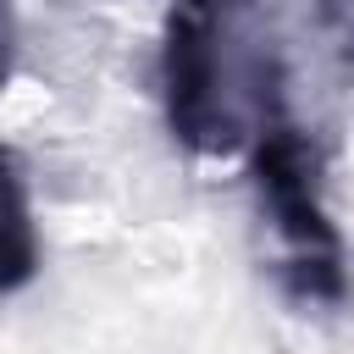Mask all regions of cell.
I'll return each mask as SVG.
<instances>
[{"label": "cell", "mask_w": 354, "mask_h": 354, "mask_svg": "<svg viewBox=\"0 0 354 354\" xmlns=\"http://www.w3.org/2000/svg\"><path fill=\"white\" fill-rule=\"evenodd\" d=\"M249 177H254L260 210L271 216L277 238L288 243V293L310 299V304H337L348 293V271H343L337 221H332V210L321 199L315 144L299 127L271 116L249 138Z\"/></svg>", "instance_id": "obj_2"}, {"label": "cell", "mask_w": 354, "mask_h": 354, "mask_svg": "<svg viewBox=\"0 0 354 354\" xmlns=\"http://www.w3.org/2000/svg\"><path fill=\"white\" fill-rule=\"evenodd\" d=\"M39 277V227L28 210V188L22 171L11 160V149L0 144V293H17Z\"/></svg>", "instance_id": "obj_3"}, {"label": "cell", "mask_w": 354, "mask_h": 354, "mask_svg": "<svg viewBox=\"0 0 354 354\" xmlns=\"http://www.w3.org/2000/svg\"><path fill=\"white\" fill-rule=\"evenodd\" d=\"M210 6H188L166 22L160 44V105L166 127L194 155H232L243 149L277 111L271 72L260 55H238L227 28L205 17Z\"/></svg>", "instance_id": "obj_1"}, {"label": "cell", "mask_w": 354, "mask_h": 354, "mask_svg": "<svg viewBox=\"0 0 354 354\" xmlns=\"http://www.w3.org/2000/svg\"><path fill=\"white\" fill-rule=\"evenodd\" d=\"M183 6H227V0H183Z\"/></svg>", "instance_id": "obj_5"}, {"label": "cell", "mask_w": 354, "mask_h": 354, "mask_svg": "<svg viewBox=\"0 0 354 354\" xmlns=\"http://www.w3.org/2000/svg\"><path fill=\"white\" fill-rule=\"evenodd\" d=\"M11 66H17V11H11V0H0V88H6Z\"/></svg>", "instance_id": "obj_4"}]
</instances>
